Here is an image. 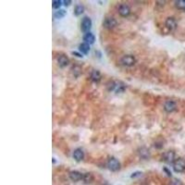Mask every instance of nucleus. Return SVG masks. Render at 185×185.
Masks as SVG:
<instances>
[{"mask_svg":"<svg viewBox=\"0 0 185 185\" xmlns=\"http://www.w3.org/2000/svg\"><path fill=\"white\" fill-rule=\"evenodd\" d=\"M120 62L124 65V66H128V67H131L133 66L136 62V59L132 55H125L121 58Z\"/></svg>","mask_w":185,"mask_h":185,"instance_id":"f257e3e1","label":"nucleus"},{"mask_svg":"<svg viewBox=\"0 0 185 185\" xmlns=\"http://www.w3.org/2000/svg\"><path fill=\"white\" fill-rule=\"evenodd\" d=\"M173 169L176 172H182L185 170V159L179 158L173 163Z\"/></svg>","mask_w":185,"mask_h":185,"instance_id":"f03ea898","label":"nucleus"},{"mask_svg":"<svg viewBox=\"0 0 185 185\" xmlns=\"http://www.w3.org/2000/svg\"><path fill=\"white\" fill-rule=\"evenodd\" d=\"M107 166L110 170L112 171H117L120 169V163L114 157L110 158L107 162Z\"/></svg>","mask_w":185,"mask_h":185,"instance_id":"7ed1b4c3","label":"nucleus"},{"mask_svg":"<svg viewBox=\"0 0 185 185\" xmlns=\"http://www.w3.org/2000/svg\"><path fill=\"white\" fill-rule=\"evenodd\" d=\"M103 25L106 29H113L117 25V21L113 17H106L104 20Z\"/></svg>","mask_w":185,"mask_h":185,"instance_id":"20e7f679","label":"nucleus"},{"mask_svg":"<svg viewBox=\"0 0 185 185\" xmlns=\"http://www.w3.org/2000/svg\"><path fill=\"white\" fill-rule=\"evenodd\" d=\"M82 30L85 32H89V31L91 30L92 28V21H91V18H88V17H84L82 18Z\"/></svg>","mask_w":185,"mask_h":185,"instance_id":"39448f33","label":"nucleus"},{"mask_svg":"<svg viewBox=\"0 0 185 185\" xmlns=\"http://www.w3.org/2000/svg\"><path fill=\"white\" fill-rule=\"evenodd\" d=\"M164 109L166 111V112H172V111H174L176 109V103L171 101V100H169L165 102L164 104Z\"/></svg>","mask_w":185,"mask_h":185,"instance_id":"423d86ee","label":"nucleus"},{"mask_svg":"<svg viewBox=\"0 0 185 185\" xmlns=\"http://www.w3.org/2000/svg\"><path fill=\"white\" fill-rule=\"evenodd\" d=\"M83 41L84 43L88 44V45H92L96 41V38H95V35L92 34V32H86L84 35H83Z\"/></svg>","mask_w":185,"mask_h":185,"instance_id":"0eeeda50","label":"nucleus"},{"mask_svg":"<svg viewBox=\"0 0 185 185\" xmlns=\"http://www.w3.org/2000/svg\"><path fill=\"white\" fill-rule=\"evenodd\" d=\"M166 27L170 31H174L177 27V22L173 18H168L166 21Z\"/></svg>","mask_w":185,"mask_h":185,"instance_id":"6e6552de","label":"nucleus"},{"mask_svg":"<svg viewBox=\"0 0 185 185\" xmlns=\"http://www.w3.org/2000/svg\"><path fill=\"white\" fill-rule=\"evenodd\" d=\"M69 178L73 181H79V180L83 179V175L81 172H79V171L74 170V171H70L69 172Z\"/></svg>","mask_w":185,"mask_h":185,"instance_id":"1a4fd4ad","label":"nucleus"},{"mask_svg":"<svg viewBox=\"0 0 185 185\" xmlns=\"http://www.w3.org/2000/svg\"><path fill=\"white\" fill-rule=\"evenodd\" d=\"M119 13L122 17H127L130 13H131V8L127 5H120L119 8Z\"/></svg>","mask_w":185,"mask_h":185,"instance_id":"9d476101","label":"nucleus"},{"mask_svg":"<svg viewBox=\"0 0 185 185\" xmlns=\"http://www.w3.org/2000/svg\"><path fill=\"white\" fill-rule=\"evenodd\" d=\"M164 159L166 162L168 163H174L175 162V153L172 152V151H169L166 152L165 155H164Z\"/></svg>","mask_w":185,"mask_h":185,"instance_id":"9b49d317","label":"nucleus"},{"mask_svg":"<svg viewBox=\"0 0 185 185\" xmlns=\"http://www.w3.org/2000/svg\"><path fill=\"white\" fill-rule=\"evenodd\" d=\"M73 157L76 161H82L83 159V157H84L83 151L82 149H80V148H78V149H76L75 151L73 152Z\"/></svg>","mask_w":185,"mask_h":185,"instance_id":"f8f14e48","label":"nucleus"},{"mask_svg":"<svg viewBox=\"0 0 185 185\" xmlns=\"http://www.w3.org/2000/svg\"><path fill=\"white\" fill-rule=\"evenodd\" d=\"M69 60L65 55H60L58 58V63L60 67H66L69 64Z\"/></svg>","mask_w":185,"mask_h":185,"instance_id":"ddd939ff","label":"nucleus"},{"mask_svg":"<svg viewBox=\"0 0 185 185\" xmlns=\"http://www.w3.org/2000/svg\"><path fill=\"white\" fill-rule=\"evenodd\" d=\"M91 79L94 81V82H99L100 80H101V74H100V72L98 71V70H96V69H94L92 71V73H91Z\"/></svg>","mask_w":185,"mask_h":185,"instance_id":"4468645a","label":"nucleus"},{"mask_svg":"<svg viewBox=\"0 0 185 185\" xmlns=\"http://www.w3.org/2000/svg\"><path fill=\"white\" fill-rule=\"evenodd\" d=\"M79 50L82 53V54H88L90 51V45L86 44V43H82L79 45Z\"/></svg>","mask_w":185,"mask_h":185,"instance_id":"2eb2a0df","label":"nucleus"},{"mask_svg":"<svg viewBox=\"0 0 185 185\" xmlns=\"http://www.w3.org/2000/svg\"><path fill=\"white\" fill-rule=\"evenodd\" d=\"M65 15H66V11L64 9H59V10L55 12L54 17L56 18H62L63 17H65Z\"/></svg>","mask_w":185,"mask_h":185,"instance_id":"dca6fc26","label":"nucleus"},{"mask_svg":"<svg viewBox=\"0 0 185 185\" xmlns=\"http://www.w3.org/2000/svg\"><path fill=\"white\" fill-rule=\"evenodd\" d=\"M83 10H84L83 6H82V5H77V6L75 7V9H74V13H75L76 16H79V15H81V14L83 12Z\"/></svg>","mask_w":185,"mask_h":185,"instance_id":"f3484780","label":"nucleus"},{"mask_svg":"<svg viewBox=\"0 0 185 185\" xmlns=\"http://www.w3.org/2000/svg\"><path fill=\"white\" fill-rule=\"evenodd\" d=\"M176 7L180 9H185V0H178L175 2Z\"/></svg>","mask_w":185,"mask_h":185,"instance_id":"a211bd4d","label":"nucleus"},{"mask_svg":"<svg viewBox=\"0 0 185 185\" xmlns=\"http://www.w3.org/2000/svg\"><path fill=\"white\" fill-rule=\"evenodd\" d=\"M61 1L60 0H54V1L52 2V7H53V8H56V9H58V8H60V6H61Z\"/></svg>","mask_w":185,"mask_h":185,"instance_id":"6ab92c4d","label":"nucleus"},{"mask_svg":"<svg viewBox=\"0 0 185 185\" xmlns=\"http://www.w3.org/2000/svg\"><path fill=\"white\" fill-rule=\"evenodd\" d=\"M83 180L85 182H91V180H92V177L90 173H86L85 175H83Z\"/></svg>","mask_w":185,"mask_h":185,"instance_id":"aec40b11","label":"nucleus"},{"mask_svg":"<svg viewBox=\"0 0 185 185\" xmlns=\"http://www.w3.org/2000/svg\"><path fill=\"white\" fill-rule=\"evenodd\" d=\"M63 3H64V5L67 7V6H69V5L71 3V1H70V0H65V1H63Z\"/></svg>","mask_w":185,"mask_h":185,"instance_id":"412c9836","label":"nucleus"},{"mask_svg":"<svg viewBox=\"0 0 185 185\" xmlns=\"http://www.w3.org/2000/svg\"><path fill=\"white\" fill-rule=\"evenodd\" d=\"M72 54H73V55H75V56H77L78 58H82V56L81 54L77 53V52H72Z\"/></svg>","mask_w":185,"mask_h":185,"instance_id":"4be33fe9","label":"nucleus"},{"mask_svg":"<svg viewBox=\"0 0 185 185\" xmlns=\"http://www.w3.org/2000/svg\"><path fill=\"white\" fill-rule=\"evenodd\" d=\"M142 173H140V172H136V173H134L133 175H132V177L133 178V177H136V176H140Z\"/></svg>","mask_w":185,"mask_h":185,"instance_id":"5701e85b","label":"nucleus"}]
</instances>
